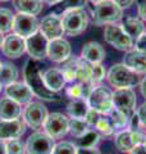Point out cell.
Here are the masks:
<instances>
[{
  "label": "cell",
  "instance_id": "7dc6e473",
  "mask_svg": "<svg viewBox=\"0 0 146 154\" xmlns=\"http://www.w3.org/2000/svg\"><path fill=\"white\" fill-rule=\"evenodd\" d=\"M0 154H7V145L5 141L0 139Z\"/></svg>",
  "mask_w": 146,
  "mask_h": 154
},
{
  "label": "cell",
  "instance_id": "f907efd6",
  "mask_svg": "<svg viewBox=\"0 0 146 154\" xmlns=\"http://www.w3.org/2000/svg\"><path fill=\"white\" fill-rule=\"evenodd\" d=\"M90 2H92V3H95V4H97V3L103 2V0H90Z\"/></svg>",
  "mask_w": 146,
  "mask_h": 154
},
{
  "label": "cell",
  "instance_id": "db71d44e",
  "mask_svg": "<svg viewBox=\"0 0 146 154\" xmlns=\"http://www.w3.org/2000/svg\"><path fill=\"white\" fill-rule=\"evenodd\" d=\"M0 2H9V0H0Z\"/></svg>",
  "mask_w": 146,
  "mask_h": 154
},
{
  "label": "cell",
  "instance_id": "f1b7e54d",
  "mask_svg": "<svg viewBox=\"0 0 146 154\" xmlns=\"http://www.w3.org/2000/svg\"><path fill=\"white\" fill-rule=\"evenodd\" d=\"M91 79V63L84 58H77V79L80 82H87Z\"/></svg>",
  "mask_w": 146,
  "mask_h": 154
},
{
  "label": "cell",
  "instance_id": "ab89813d",
  "mask_svg": "<svg viewBox=\"0 0 146 154\" xmlns=\"http://www.w3.org/2000/svg\"><path fill=\"white\" fill-rule=\"evenodd\" d=\"M135 46H136V49H137V50L146 53V33L141 35L137 40L135 41Z\"/></svg>",
  "mask_w": 146,
  "mask_h": 154
},
{
  "label": "cell",
  "instance_id": "5b68a950",
  "mask_svg": "<svg viewBox=\"0 0 146 154\" xmlns=\"http://www.w3.org/2000/svg\"><path fill=\"white\" fill-rule=\"evenodd\" d=\"M87 103L100 114H109L113 109V93L105 86H96L90 93Z\"/></svg>",
  "mask_w": 146,
  "mask_h": 154
},
{
  "label": "cell",
  "instance_id": "4fadbf2b",
  "mask_svg": "<svg viewBox=\"0 0 146 154\" xmlns=\"http://www.w3.org/2000/svg\"><path fill=\"white\" fill-rule=\"evenodd\" d=\"M113 107L131 116L136 107V93L132 89H117L113 93Z\"/></svg>",
  "mask_w": 146,
  "mask_h": 154
},
{
  "label": "cell",
  "instance_id": "c3c4849f",
  "mask_svg": "<svg viewBox=\"0 0 146 154\" xmlns=\"http://www.w3.org/2000/svg\"><path fill=\"white\" fill-rule=\"evenodd\" d=\"M44 3H47L49 5H55L58 2H60V0H42Z\"/></svg>",
  "mask_w": 146,
  "mask_h": 154
},
{
  "label": "cell",
  "instance_id": "83f0119b",
  "mask_svg": "<svg viewBox=\"0 0 146 154\" xmlns=\"http://www.w3.org/2000/svg\"><path fill=\"white\" fill-rule=\"evenodd\" d=\"M109 119L113 123L114 128H123L129 123V116L114 107L109 112Z\"/></svg>",
  "mask_w": 146,
  "mask_h": 154
},
{
  "label": "cell",
  "instance_id": "6da1fadb",
  "mask_svg": "<svg viewBox=\"0 0 146 154\" xmlns=\"http://www.w3.org/2000/svg\"><path fill=\"white\" fill-rule=\"evenodd\" d=\"M23 75L27 86L31 89L33 95L37 96L38 99L46 100V102H58L59 100L60 96L58 95V93H54V91L46 88L42 80V72L40 71V67L33 59H28L26 62Z\"/></svg>",
  "mask_w": 146,
  "mask_h": 154
},
{
  "label": "cell",
  "instance_id": "7a4b0ae2",
  "mask_svg": "<svg viewBox=\"0 0 146 154\" xmlns=\"http://www.w3.org/2000/svg\"><path fill=\"white\" fill-rule=\"evenodd\" d=\"M123 16V9H120L111 0H103L97 3L92 11V22L96 26H108L117 23Z\"/></svg>",
  "mask_w": 146,
  "mask_h": 154
},
{
  "label": "cell",
  "instance_id": "8fae6325",
  "mask_svg": "<svg viewBox=\"0 0 146 154\" xmlns=\"http://www.w3.org/2000/svg\"><path fill=\"white\" fill-rule=\"evenodd\" d=\"M40 32L49 41L62 37L63 33H64L62 17L55 13H50L47 16H45L42 18V21L40 22Z\"/></svg>",
  "mask_w": 146,
  "mask_h": 154
},
{
  "label": "cell",
  "instance_id": "816d5d0a",
  "mask_svg": "<svg viewBox=\"0 0 146 154\" xmlns=\"http://www.w3.org/2000/svg\"><path fill=\"white\" fill-rule=\"evenodd\" d=\"M142 144H144V145L146 146V136H145V140H144V143H142Z\"/></svg>",
  "mask_w": 146,
  "mask_h": 154
},
{
  "label": "cell",
  "instance_id": "b9f144b4",
  "mask_svg": "<svg viewBox=\"0 0 146 154\" xmlns=\"http://www.w3.org/2000/svg\"><path fill=\"white\" fill-rule=\"evenodd\" d=\"M77 154H101L99 149L96 148H82L78 146L77 148Z\"/></svg>",
  "mask_w": 146,
  "mask_h": 154
},
{
  "label": "cell",
  "instance_id": "74e56055",
  "mask_svg": "<svg viewBox=\"0 0 146 154\" xmlns=\"http://www.w3.org/2000/svg\"><path fill=\"white\" fill-rule=\"evenodd\" d=\"M67 95L69 96V98H72V99L84 98V90H82L81 82L80 84H72L69 88H67Z\"/></svg>",
  "mask_w": 146,
  "mask_h": 154
},
{
  "label": "cell",
  "instance_id": "60d3db41",
  "mask_svg": "<svg viewBox=\"0 0 146 154\" xmlns=\"http://www.w3.org/2000/svg\"><path fill=\"white\" fill-rule=\"evenodd\" d=\"M136 114H137V117L140 118L141 123H142L145 126V128H146V103L140 105V108L136 110Z\"/></svg>",
  "mask_w": 146,
  "mask_h": 154
},
{
  "label": "cell",
  "instance_id": "d4e9b609",
  "mask_svg": "<svg viewBox=\"0 0 146 154\" xmlns=\"http://www.w3.org/2000/svg\"><path fill=\"white\" fill-rule=\"evenodd\" d=\"M114 143H115V146L123 153H129L136 146L132 139L131 130H123V131L118 132L114 137Z\"/></svg>",
  "mask_w": 146,
  "mask_h": 154
},
{
  "label": "cell",
  "instance_id": "d6986e66",
  "mask_svg": "<svg viewBox=\"0 0 146 154\" xmlns=\"http://www.w3.org/2000/svg\"><path fill=\"white\" fill-rule=\"evenodd\" d=\"M22 114L21 104L14 102L13 99L2 98L0 99V121H13L18 119Z\"/></svg>",
  "mask_w": 146,
  "mask_h": 154
},
{
  "label": "cell",
  "instance_id": "7bdbcfd3",
  "mask_svg": "<svg viewBox=\"0 0 146 154\" xmlns=\"http://www.w3.org/2000/svg\"><path fill=\"white\" fill-rule=\"evenodd\" d=\"M111 2H114L120 9H127L132 5L135 0H111Z\"/></svg>",
  "mask_w": 146,
  "mask_h": 154
},
{
  "label": "cell",
  "instance_id": "603a6c76",
  "mask_svg": "<svg viewBox=\"0 0 146 154\" xmlns=\"http://www.w3.org/2000/svg\"><path fill=\"white\" fill-rule=\"evenodd\" d=\"M122 27L126 31V33L132 38V41H136L137 38L145 33V27L141 19L135 17H127L124 22L122 23Z\"/></svg>",
  "mask_w": 146,
  "mask_h": 154
},
{
  "label": "cell",
  "instance_id": "e0dca14e",
  "mask_svg": "<svg viewBox=\"0 0 146 154\" xmlns=\"http://www.w3.org/2000/svg\"><path fill=\"white\" fill-rule=\"evenodd\" d=\"M5 95L8 98L13 99L14 102H17L19 104H28L32 102V96L33 93L31 89L27 86V84L24 82H13L11 85L5 86Z\"/></svg>",
  "mask_w": 146,
  "mask_h": 154
},
{
  "label": "cell",
  "instance_id": "277c9868",
  "mask_svg": "<svg viewBox=\"0 0 146 154\" xmlns=\"http://www.w3.org/2000/svg\"><path fill=\"white\" fill-rule=\"evenodd\" d=\"M62 16L63 28L69 36H77L86 31L89 25V16L84 9H71L64 12Z\"/></svg>",
  "mask_w": 146,
  "mask_h": 154
},
{
  "label": "cell",
  "instance_id": "8d00e7d4",
  "mask_svg": "<svg viewBox=\"0 0 146 154\" xmlns=\"http://www.w3.org/2000/svg\"><path fill=\"white\" fill-rule=\"evenodd\" d=\"M106 76V72L105 68L103 67L101 63H94L91 64V79L90 81L92 84H97L100 81H103Z\"/></svg>",
  "mask_w": 146,
  "mask_h": 154
},
{
  "label": "cell",
  "instance_id": "836d02e7",
  "mask_svg": "<svg viewBox=\"0 0 146 154\" xmlns=\"http://www.w3.org/2000/svg\"><path fill=\"white\" fill-rule=\"evenodd\" d=\"M95 128H96L97 132H100L101 135H104V136H110V135L114 132V130H115L114 126H113V123L110 122L109 117L108 118L100 117V119L95 125Z\"/></svg>",
  "mask_w": 146,
  "mask_h": 154
},
{
  "label": "cell",
  "instance_id": "bcb514c9",
  "mask_svg": "<svg viewBox=\"0 0 146 154\" xmlns=\"http://www.w3.org/2000/svg\"><path fill=\"white\" fill-rule=\"evenodd\" d=\"M140 90H141V94H142L144 98H146V76L140 81Z\"/></svg>",
  "mask_w": 146,
  "mask_h": 154
},
{
  "label": "cell",
  "instance_id": "e575fe53",
  "mask_svg": "<svg viewBox=\"0 0 146 154\" xmlns=\"http://www.w3.org/2000/svg\"><path fill=\"white\" fill-rule=\"evenodd\" d=\"M7 154H24L26 153V144H23L19 139L5 141Z\"/></svg>",
  "mask_w": 146,
  "mask_h": 154
},
{
  "label": "cell",
  "instance_id": "ba28073f",
  "mask_svg": "<svg viewBox=\"0 0 146 154\" xmlns=\"http://www.w3.org/2000/svg\"><path fill=\"white\" fill-rule=\"evenodd\" d=\"M47 108L41 102H31L23 110V121L32 130H37L44 126L47 118Z\"/></svg>",
  "mask_w": 146,
  "mask_h": 154
},
{
  "label": "cell",
  "instance_id": "484cf974",
  "mask_svg": "<svg viewBox=\"0 0 146 154\" xmlns=\"http://www.w3.org/2000/svg\"><path fill=\"white\" fill-rule=\"evenodd\" d=\"M18 69L13 63H2L0 64V84L8 86L13 82H17Z\"/></svg>",
  "mask_w": 146,
  "mask_h": 154
},
{
  "label": "cell",
  "instance_id": "9f6ffc18",
  "mask_svg": "<svg viewBox=\"0 0 146 154\" xmlns=\"http://www.w3.org/2000/svg\"><path fill=\"white\" fill-rule=\"evenodd\" d=\"M145 33H146V32H145Z\"/></svg>",
  "mask_w": 146,
  "mask_h": 154
},
{
  "label": "cell",
  "instance_id": "7402d4cb",
  "mask_svg": "<svg viewBox=\"0 0 146 154\" xmlns=\"http://www.w3.org/2000/svg\"><path fill=\"white\" fill-rule=\"evenodd\" d=\"M67 110L68 114L71 116V118L85 119L87 112L90 110V105L87 103V99H72L67 105Z\"/></svg>",
  "mask_w": 146,
  "mask_h": 154
},
{
  "label": "cell",
  "instance_id": "d590c367",
  "mask_svg": "<svg viewBox=\"0 0 146 154\" xmlns=\"http://www.w3.org/2000/svg\"><path fill=\"white\" fill-rule=\"evenodd\" d=\"M51 154H77V146L69 141H62L55 144Z\"/></svg>",
  "mask_w": 146,
  "mask_h": 154
},
{
  "label": "cell",
  "instance_id": "52a82bcc",
  "mask_svg": "<svg viewBox=\"0 0 146 154\" xmlns=\"http://www.w3.org/2000/svg\"><path fill=\"white\" fill-rule=\"evenodd\" d=\"M55 141L46 132L36 131L26 141L27 154H51L54 150Z\"/></svg>",
  "mask_w": 146,
  "mask_h": 154
},
{
  "label": "cell",
  "instance_id": "4316f807",
  "mask_svg": "<svg viewBox=\"0 0 146 154\" xmlns=\"http://www.w3.org/2000/svg\"><path fill=\"white\" fill-rule=\"evenodd\" d=\"M87 4V0H60L55 4V14H63L71 9H84Z\"/></svg>",
  "mask_w": 146,
  "mask_h": 154
},
{
  "label": "cell",
  "instance_id": "f5cc1de1",
  "mask_svg": "<svg viewBox=\"0 0 146 154\" xmlns=\"http://www.w3.org/2000/svg\"><path fill=\"white\" fill-rule=\"evenodd\" d=\"M2 88H3V85H2V84H0V91H2Z\"/></svg>",
  "mask_w": 146,
  "mask_h": 154
},
{
  "label": "cell",
  "instance_id": "9c48e42d",
  "mask_svg": "<svg viewBox=\"0 0 146 154\" xmlns=\"http://www.w3.org/2000/svg\"><path fill=\"white\" fill-rule=\"evenodd\" d=\"M12 30L14 33H17L18 36H21L23 38H28L40 30V23H38L37 18L35 16L18 13L14 16V22H13Z\"/></svg>",
  "mask_w": 146,
  "mask_h": 154
},
{
  "label": "cell",
  "instance_id": "f35d334b",
  "mask_svg": "<svg viewBox=\"0 0 146 154\" xmlns=\"http://www.w3.org/2000/svg\"><path fill=\"white\" fill-rule=\"evenodd\" d=\"M100 117H101V114H100L99 112H96L95 109L90 108V110L87 112L86 117H85V121L87 122V125H89V126H94V127H95V125H96L97 121L100 119Z\"/></svg>",
  "mask_w": 146,
  "mask_h": 154
},
{
  "label": "cell",
  "instance_id": "ffe728a7",
  "mask_svg": "<svg viewBox=\"0 0 146 154\" xmlns=\"http://www.w3.org/2000/svg\"><path fill=\"white\" fill-rule=\"evenodd\" d=\"M81 57L89 63H101L105 59V50L99 42L96 41H90L82 46L81 50Z\"/></svg>",
  "mask_w": 146,
  "mask_h": 154
},
{
  "label": "cell",
  "instance_id": "cb8c5ba5",
  "mask_svg": "<svg viewBox=\"0 0 146 154\" xmlns=\"http://www.w3.org/2000/svg\"><path fill=\"white\" fill-rule=\"evenodd\" d=\"M42 0H14V7L18 13L37 16L42 12Z\"/></svg>",
  "mask_w": 146,
  "mask_h": 154
},
{
  "label": "cell",
  "instance_id": "f546056e",
  "mask_svg": "<svg viewBox=\"0 0 146 154\" xmlns=\"http://www.w3.org/2000/svg\"><path fill=\"white\" fill-rule=\"evenodd\" d=\"M14 22V14L11 9L0 8V32L7 33L13 28Z\"/></svg>",
  "mask_w": 146,
  "mask_h": 154
},
{
  "label": "cell",
  "instance_id": "ee69618b",
  "mask_svg": "<svg viewBox=\"0 0 146 154\" xmlns=\"http://www.w3.org/2000/svg\"><path fill=\"white\" fill-rule=\"evenodd\" d=\"M138 16L146 21V0H140L138 3Z\"/></svg>",
  "mask_w": 146,
  "mask_h": 154
},
{
  "label": "cell",
  "instance_id": "4dcf8cb0",
  "mask_svg": "<svg viewBox=\"0 0 146 154\" xmlns=\"http://www.w3.org/2000/svg\"><path fill=\"white\" fill-rule=\"evenodd\" d=\"M89 130H90V126L87 125L85 119L72 118L69 121V132L72 134V136H75L77 139L82 137Z\"/></svg>",
  "mask_w": 146,
  "mask_h": 154
},
{
  "label": "cell",
  "instance_id": "8992f818",
  "mask_svg": "<svg viewBox=\"0 0 146 154\" xmlns=\"http://www.w3.org/2000/svg\"><path fill=\"white\" fill-rule=\"evenodd\" d=\"M104 38L108 44L114 46L115 49L124 50V51H128L131 49V46H132V44H133L132 38L126 33V31L123 30L122 25H117V23L105 26Z\"/></svg>",
  "mask_w": 146,
  "mask_h": 154
},
{
  "label": "cell",
  "instance_id": "1f68e13d",
  "mask_svg": "<svg viewBox=\"0 0 146 154\" xmlns=\"http://www.w3.org/2000/svg\"><path fill=\"white\" fill-rule=\"evenodd\" d=\"M63 76L67 82H72L77 79V58H69L68 60H65L64 66L62 68Z\"/></svg>",
  "mask_w": 146,
  "mask_h": 154
},
{
  "label": "cell",
  "instance_id": "d6a6232c",
  "mask_svg": "<svg viewBox=\"0 0 146 154\" xmlns=\"http://www.w3.org/2000/svg\"><path fill=\"white\" fill-rule=\"evenodd\" d=\"M100 140V135L95 130H89L84 136L80 137V141H78V146L82 148H95L97 145V143Z\"/></svg>",
  "mask_w": 146,
  "mask_h": 154
},
{
  "label": "cell",
  "instance_id": "681fc988",
  "mask_svg": "<svg viewBox=\"0 0 146 154\" xmlns=\"http://www.w3.org/2000/svg\"><path fill=\"white\" fill-rule=\"evenodd\" d=\"M3 40H4V36H3V33L0 32V48H2V44H3Z\"/></svg>",
  "mask_w": 146,
  "mask_h": 154
},
{
  "label": "cell",
  "instance_id": "ac0fdd59",
  "mask_svg": "<svg viewBox=\"0 0 146 154\" xmlns=\"http://www.w3.org/2000/svg\"><path fill=\"white\" fill-rule=\"evenodd\" d=\"M123 64L135 73H146V53L137 49L128 50L123 57Z\"/></svg>",
  "mask_w": 146,
  "mask_h": 154
},
{
  "label": "cell",
  "instance_id": "44dd1931",
  "mask_svg": "<svg viewBox=\"0 0 146 154\" xmlns=\"http://www.w3.org/2000/svg\"><path fill=\"white\" fill-rule=\"evenodd\" d=\"M42 80L45 82L49 90L58 93L65 86V79L63 76V72L59 68H49L45 72H42Z\"/></svg>",
  "mask_w": 146,
  "mask_h": 154
},
{
  "label": "cell",
  "instance_id": "f6af8a7d",
  "mask_svg": "<svg viewBox=\"0 0 146 154\" xmlns=\"http://www.w3.org/2000/svg\"><path fill=\"white\" fill-rule=\"evenodd\" d=\"M129 154H146V146L144 144H138L129 152Z\"/></svg>",
  "mask_w": 146,
  "mask_h": 154
},
{
  "label": "cell",
  "instance_id": "5bb4252c",
  "mask_svg": "<svg viewBox=\"0 0 146 154\" xmlns=\"http://www.w3.org/2000/svg\"><path fill=\"white\" fill-rule=\"evenodd\" d=\"M0 49H2L3 54L5 57L16 59V58L22 57L26 51V38L18 36L17 33L13 32L4 37Z\"/></svg>",
  "mask_w": 146,
  "mask_h": 154
},
{
  "label": "cell",
  "instance_id": "11a10c76",
  "mask_svg": "<svg viewBox=\"0 0 146 154\" xmlns=\"http://www.w3.org/2000/svg\"><path fill=\"white\" fill-rule=\"evenodd\" d=\"M0 64H2V63H0Z\"/></svg>",
  "mask_w": 146,
  "mask_h": 154
},
{
  "label": "cell",
  "instance_id": "9a60e30c",
  "mask_svg": "<svg viewBox=\"0 0 146 154\" xmlns=\"http://www.w3.org/2000/svg\"><path fill=\"white\" fill-rule=\"evenodd\" d=\"M71 54H72V48L65 38L59 37V38H54V40L49 41L47 57L53 62H56V63L65 62L71 58Z\"/></svg>",
  "mask_w": 146,
  "mask_h": 154
},
{
  "label": "cell",
  "instance_id": "3957f363",
  "mask_svg": "<svg viewBox=\"0 0 146 154\" xmlns=\"http://www.w3.org/2000/svg\"><path fill=\"white\" fill-rule=\"evenodd\" d=\"M108 81L111 86L117 89H126V88H133L137 84H140L138 75L131 71L128 67H126L123 63L113 64L108 71Z\"/></svg>",
  "mask_w": 146,
  "mask_h": 154
},
{
  "label": "cell",
  "instance_id": "7c38bea8",
  "mask_svg": "<svg viewBox=\"0 0 146 154\" xmlns=\"http://www.w3.org/2000/svg\"><path fill=\"white\" fill-rule=\"evenodd\" d=\"M47 45L49 40L40 32V30L26 38V51L33 60H40L47 57Z\"/></svg>",
  "mask_w": 146,
  "mask_h": 154
},
{
  "label": "cell",
  "instance_id": "30bf717a",
  "mask_svg": "<svg viewBox=\"0 0 146 154\" xmlns=\"http://www.w3.org/2000/svg\"><path fill=\"white\" fill-rule=\"evenodd\" d=\"M44 128L47 135H50L53 139H59L63 137L67 132H69V119L63 113H50L47 116Z\"/></svg>",
  "mask_w": 146,
  "mask_h": 154
},
{
  "label": "cell",
  "instance_id": "2e32d148",
  "mask_svg": "<svg viewBox=\"0 0 146 154\" xmlns=\"http://www.w3.org/2000/svg\"><path fill=\"white\" fill-rule=\"evenodd\" d=\"M26 131V123L23 119H13V121H0V139L4 141L19 139Z\"/></svg>",
  "mask_w": 146,
  "mask_h": 154
}]
</instances>
